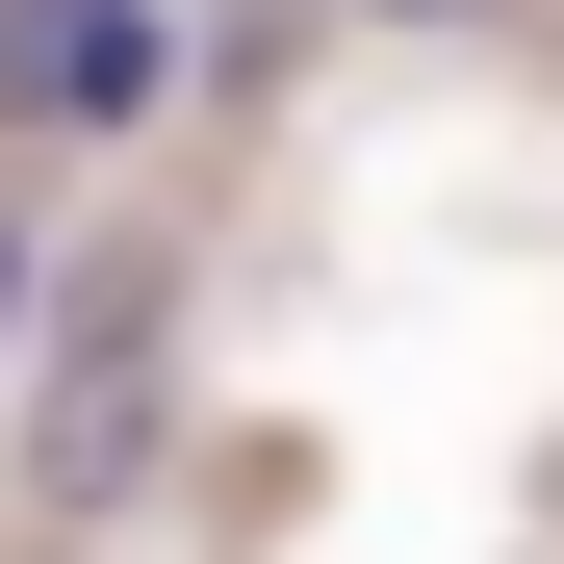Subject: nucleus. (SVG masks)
I'll return each mask as SVG.
<instances>
[{"label": "nucleus", "instance_id": "nucleus-1", "mask_svg": "<svg viewBox=\"0 0 564 564\" xmlns=\"http://www.w3.org/2000/svg\"><path fill=\"white\" fill-rule=\"evenodd\" d=\"M154 386H180L154 282H77L52 308V411H26V513H129L154 488Z\"/></svg>", "mask_w": 564, "mask_h": 564}, {"label": "nucleus", "instance_id": "nucleus-2", "mask_svg": "<svg viewBox=\"0 0 564 564\" xmlns=\"http://www.w3.org/2000/svg\"><path fill=\"white\" fill-rule=\"evenodd\" d=\"M154 104H180V0H0V154H77Z\"/></svg>", "mask_w": 564, "mask_h": 564}, {"label": "nucleus", "instance_id": "nucleus-3", "mask_svg": "<svg viewBox=\"0 0 564 564\" xmlns=\"http://www.w3.org/2000/svg\"><path fill=\"white\" fill-rule=\"evenodd\" d=\"M26 334H52V206L0 180V359H26Z\"/></svg>", "mask_w": 564, "mask_h": 564}]
</instances>
